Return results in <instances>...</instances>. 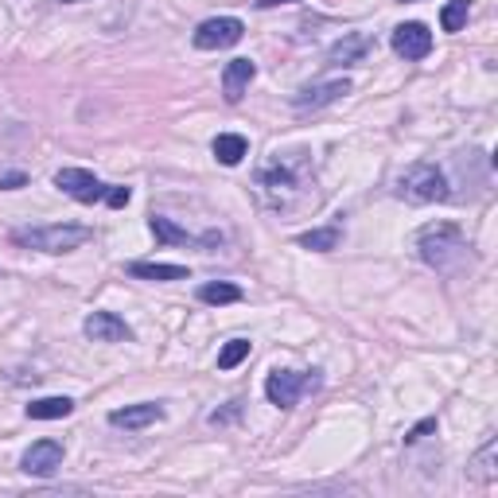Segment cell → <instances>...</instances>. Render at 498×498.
<instances>
[{
	"instance_id": "1",
	"label": "cell",
	"mask_w": 498,
	"mask_h": 498,
	"mask_svg": "<svg viewBox=\"0 0 498 498\" xmlns=\"http://www.w3.org/2000/svg\"><path fill=\"white\" fill-rule=\"evenodd\" d=\"M417 249H421L425 265H433L436 272H460L467 261H471V246H467L464 230L452 226V222H433L417 234Z\"/></svg>"
},
{
	"instance_id": "2",
	"label": "cell",
	"mask_w": 498,
	"mask_h": 498,
	"mask_svg": "<svg viewBox=\"0 0 498 498\" xmlns=\"http://www.w3.org/2000/svg\"><path fill=\"white\" fill-rule=\"evenodd\" d=\"M94 238L90 226H71V222H58V226H24L12 234L16 246L24 249H39V253H71L78 246Z\"/></svg>"
},
{
	"instance_id": "3",
	"label": "cell",
	"mask_w": 498,
	"mask_h": 498,
	"mask_svg": "<svg viewBox=\"0 0 498 498\" xmlns=\"http://www.w3.org/2000/svg\"><path fill=\"white\" fill-rule=\"evenodd\" d=\"M397 195L409 203H444L452 191H448V180L436 164H413L397 180Z\"/></svg>"
},
{
	"instance_id": "4",
	"label": "cell",
	"mask_w": 498,
	"mask_h": 498,
	"mask_svg": "<svg viewBox=\"0 0 498 498\" xmlns=\"http://www.w3.org/2000/svg\"><path fill=\"white\" fill-rule=\"evenodd\" d=\"M316 386H319V370H272L265 378V397L277 409H292Z\"/></svg>"
},
{
	"instance_id": "5",
	"label": "cell",
	"mask_w": 498,
	"mask_h": 498,
	"mask_svg": "<svg viewBox=\"0 0 498 498\" xmlns=\"http://www.w3.org/2000/svg\"><path fill=\"white\" fill-rule=\"evenodd\" d=\"M241 35H246V24L238 16H214L195 27V47L199 51H222V47L241 43Z\"/></svg>"
},
{
	"instance_id": "6",
	"label": "cell",
	"mask_w": 498,
	"mask_h": 498,
	"mask_svg": "<svg viewBox=\"0 0 498 498\" xmlns=\"http://www.w3.org/2000/svg\"><path fill=\"white\" fill-rule=\"evenodd\" d=\"M257 188H261V195H265L272 207H288V203L296 199V191H300V180H296V172H292L288 164L277 156V160L257 175Z\"/></svg>"
},
{
	"instance_id": "7",
	"label": "cell",
	"mask_w": 498,
	"mask_h": 498,
	"mask_svg": "<svg viewBox=\"0 0 498 498\" xmlns=\"http://www.w3.org/2000/svg\"><path fill=\"white\" fill-rule=\"evenodd\" d=\"M55 188L63 195H71L74 203H102L105 199V183L86 168H63L55 172Z\"/></svg>"
},
{
	"instance_id": "8",
	"label": "cell",
	"mask_w": 498,
	"mask_h": 498,
	"mask_svg": "<svg viewBox=\"0 0 498 498\" xmlns=\"http://www.w3.org/2000/svg\"><path fill=\"white\" fill-rule=\"evenodd\" d=\"M389 43H394V51L405 58V63H417V58H425L433 51V32H428L425 24H397L394 35H389Z\"/></svg>"
},
{
	"instance_id": "9",
	"label": "cell",
	"mask_w": 498,
	"mask_h": 498,
	"mask_svg": "<svg viewBox=\"0 0 498 498\" xmlns=\"http://www.w3.org/2000/svg\"><path fill=\"white\" fill-rule=\"evenodd\" d=\"M63 456H66V448L58 444V441H35L24 456H19V467H24L27 475L47 479V475H55L58 467H63Z\"/></svg>"
},
{
	"instance_id": "10",
	"label": "cell",
	"mask_w": 498,
	"mask_h": 498,
	"mask_svg": "<svg viewBox=\"0 0 498 498\" xmlns=\"http://www.w3.org/2000/svg\"><path fill=\"white\" fill-rule=\"evenodd\" d=\"M82 331H86V339H94V343H129L133 339V327L125 324L121 316H113V311H90Z\"/></svg>"
},
{
	"instance_id": "11",
	"label": "cell",
	"mask_w": 498,
	"mask_h": 498,
	"mask_svg": "<svg viewBox=\"0 0 498 498\" xmlns=\"http://www.w3.org/2000/svg\"><path fill=\"white\" fill-rule=\"evenodd\" d=\"M343 94H350V82L347 78H331V82H316V86H304V90H296V97H292V105H296L300 113H316L324 110V105L339 102Z\"/></svg>"
},
{
	"instance_id": "12",
	"label": "cell",
	"mask_w": 498,
	"mask_h": 498,
	"mask_svg": "<svg viewBox=\"0 0 498 498\" xmlns=\"http://www.w3.org/2000/svg\"><path fill=\"white\" fill-rule=\"evenodd\" d=\"M156 421H164V405H156V402L125 405V409H113V413H110V425H113V428H125V433L149 428V425H156Z\"/></svg>"
},
{
	"instance_id": "13",
	"label": "cell",
	"mask_w": 498,
	"mask_h": 498,
	"mask_svg": "<svg viewBox=\"0 0 498 498\" xmlns=\"http://www.w3.org/2000/svg\"><path fill=\"white\" fill-rule=\"evenodd\" d=\"M370 51H374V39H370L366 32H350V35L339 39V43H331L327 63H335V66H355V63H363Z\"/></svg>"
},
{
	"instance_id": "14",
	"label": "cell",
	"mask_w": 498,
	"mask_h": 498,
	"mask_svg": "<svg viewBox=\"0 0 498 498\" xmlns=\"http://www.w3.org/2000/svg\"><path fill=\"white\" fill-rule=\"evenodd\" d=\"M257 78V63L253 58H234L226 63V74H222V94H226V102H241V94H246V86Z\"/></svg>"
},
{
	"instance_id": "15",
	"label": "cell",
	"mask_w": 498,
	"mask_h": 498,
	"mask_svg": "<svg viewBox=\"0 0 498 498\" xmlns=\"http://www.w3.org/2000/svg\"><path fill=\"white\" fill-rule=\"evenodd\" d=\"M211 152H214V160L218 164L238 168V164L249 156V144H246V136H238V133H218L214 136V144H211Z\"/></svg>"
},
{
	"instance_id": "16",
	"label": "cell",
	"mask_w": 498,
	"mask_h": 498,
	"mask_svg": "<svg viewBox=\"0 0 498 498\" xmlns=\"http://www.w3.org/2000/svg\"><path fill=\"white\" fill-rule=\"evenodd\" d=\"M149 226H152L156 238L168 241V246H214V241H218V234H211V238H191L188 230H180L172 218H160V214H156Z\"/></svg>"
},
{
	"instance_id": "17",
	"label": "cell",
	"mask_w": 498,
	"mask_h": 498,
	"mask_svg": "<svg viewBox=\"0 0 498 498\" xmlns=\"http://www.w3.org/2000/svg\"><path fill=\"white\" fill-rule=\"evenodd\" d=\"M129 277L141 280H188V265H164V261H133Z\"/></svg>"
},
{
	"instance_id": "18",
	"label": "cell",
	"mask_w": 498,
	"mask_h": 498,
	"mask_svg": "<svg viewBox=\"0 0 498 498\" xmlns=\"http://www.w3.org/2000/svg\"><path fill=\"white\" fill-rule=\"evenodd\" d=\"M74 413V402L71 397H39V402L27 405V417L32 421H63V417Z\"/></svg>"
},
{
	"instance_id": "19",
	"label": "cell",
	"mask_w": 498,
	"mask_h": 498,
	"mask_svg": "<svg viewBox=\"0 0 498 498\" xmlns=\"http://www.w3.org/2000/svg\"><path fill=\"white\" fill-rule=\"evenodd\" d=\"M300 246L304 249H316V253H327V249H335L339 241H343V230L339 226H324V230H308V234H300Z\"/></svg>"
},
{
	"instance_id": "20",
	"label": "cell",
	"mask_w": 498,
	"mask_h": 498,
	"mask_svg": "<svg viewBox=\"0 0 498 498\" xmlns=\"http://www.w3.org/2000/svg\"><path fill=\"white\" fill-rule=\"evenodd\" d=\"M199 300H203V304H238L241 288L238 285H226V280H218V285H203L199 288Z\"/></svg>"
},
{
	"instance_id": "21",
	"label": "cell",
	"mask_w": 498,
	"mask_h": 498,
	"mask_svg": "<svg viewBox=\"0 0 498 498\" xmlns=\"http://www.w3.org/2000/svg\"><path fill=\"white\" fill-rule=\"evenodd\" d=\"M467 16H471V0H448L441 12V27L444 32H460L467 24Z\"/></svg>"
},
{
	"instance_id": "22",
	"label": "cell",
	"mask_w": 498,
	"mask_h": 498,
	"mask_svg": "<svg viewBox=\"0 0 498 498\" xmlns=\"http://www.w3.org/2000/svg\"><path fill=\"white\" fill-rule=\"evenodd\" d=\"M249 350H253L249 339H230V343L218 350V370H234V366H241V363L249 358Z\"/></svg>"
},
{
	"instance_id": "23",
	"label": "cell",
	"mask_w": 498,
	"mask_h": 498,
	"mask_svg": "<svg viewBox=\"0 0 498 498\" xmlns=\"http://www.w3.org/2000/svg\"><path fill=\"white\" fill-rule=\"evenodd\" d=\"M494 456H498V444L494 441H487L483 444V452L479 456H475V479H483V483H491L494 479Z\"/></svg>"
},
{
	"instance_id": "24",
	"label": "cell",
	"mask_w": 498,
	"mask_h": 498,
	"mask_svg": "<svg viewBox=\"0 0 498 498\" xmlns=\"http://www.w3.org/2000/svg\"><path fill=\"white\" fill-rule=\"evenodd\" d=\"M428 433H436V417H428V421H421L417 428H409V433H405V444H417V441H425Z\"/></svg>"
},
{
	"instance_id": "25",
	"label": "cell",
	"mask_w": 498,
	"mask_h": 498,
	"mask_svg": "<svg viewBox=\"0 0 498 498\" xmlns=\"http://www.w3.org/2000/svg\"><path fill=\"white\" fill-rule=\"evenodd\" d=\"M129 199H133V191H129V188H105V203H110L113 211H121Z\"/></svg>"
},
{
	"instance_id": "26",
	"label": "cell",
	"mask_w": 498,
	"mask_h": 498,
	"mask_svg": "<svg viewBox=\"0 0 498 498\" xmlns=\"http://www.w3.org/2000/svg\"><path fill=\"white\" fill-rule=\"evenodd\" d=\"M27 183V175L24 172H8V175H0V191H16V188H24Z\"/></svg>"
},
{
	"instance_id": "27",
	"label": "cell",
	"mask_w": 498,
	"mask_h": 498,
	"mask_svg": "<svg viewBox=\"0 0 498 498\" xmlns=\"http://www.w3.org/2000/svg\"><path fill=\"white\" fill-rule=\"evenodd\" d=\"M280 4H292V0H257V8H280Z\"/></svg>"
},
{
	"instance_id": "28",
	"label": "cell",
	"mask_w": 498,
	"mask_h": 498,
	"mask_svg": "<svg viewBox=\"0 0 498 498\" xmlns=\"http://www.w3.org/2000/svg\"><path fill=\"white\" fill-rule=\"evenodd\" d=\"M66 4H82V0H66Z\"/></svg>"
}]
</instances>
